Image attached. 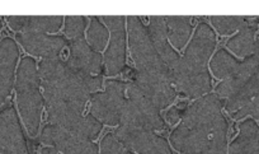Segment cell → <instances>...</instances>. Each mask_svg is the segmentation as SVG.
Listing matches in <instances>:
<instances>
[{
    "label": "cell",
    "mask_w": 259,
    "mask_h": 154,
    "mask_svg": "<svg viewBox=\"0 0 259 154\" xmlns=\"http://www.w3.org/2000/svg\"><path fill=\"white\" fill-rule=\"evenodd\" d=\"M114 134L124 148L138 154H173L168 141L153 130L119 126Z\"/></svg>",
    "instance_id": "obj_11"
},
{
    "label": "cell",
    "mask_w": 259,
    "mask_h": 154,
    "mask_svg": "<svg viewBox=\"0 0 259 154\" xmlns=\"http://www.w3.org/2000/svg\"><path fill=\"white\" fill-rule=\"evenodd\" d=\"M0 27H2V22H0Z\"/></svg>",
    "instance_id": "obj_33"
},
{
    "label": "cell",
    "mask_w": 259,
    "mask_h": 154,
    "mask_svg": "<svg viewBox=\"0 0 259 154\" xmlns=\"http://www.w3.org/2000/svg\"><path fill=\"white\" fill-rule=\"evenodd\" d=\"M68 63L75 70L89 75H101L103 70V60L101 54L96 51L83 37L70 42Z\"/></svg>",
    "instance_id": "obj_15"
},
{
    "label": "cell",
    "mask_w": 259,
    "mask_h": 154,
    "mask_svg": "<svg viewBox=\"0 0 259 154\" xmlns=\"http://www.w3.org/2000/svg\"><path fill=\"white\" fill-rule=\"evenodd\" d=\"M47 120L50 124L65 129L79 138H97L102 130V124L93 115H83V111L61 101L46 103Z\"/></svg>",
    "instance_id": "obj_8"
},
{
    "label": "cell",
    "mask_w": 259,
    "mask_h": 154,
    "mask_svg": "<svg viewBox=\"0 0 259 154\" xmlns=\"http://www.w3.org/2000/svg\"><path fill=\"white\" fill-rule=\"evenodd\" d=\"M229 154H259V128L251 119L239 126V135L231 143Z\"/></svg>",
    "instance_id": "obj_21"
},
{
    "label": "cell",
    "mask_w": 259,
    "mask_h": 154,
    "mask_svg": "<svg viewBox=\"0 0 259 154\" xmlns=\"http://www.w3.org/2000/svg\"><path fill=\"white\" fill-rule=\"evenodd\" d=\"M18 55V47L13 40L4 38L0 42V103L6 101L12 91Z\"/></svg>",
    "instance_id": "obj_18"
},
{
    "label": "cell",
    "mask_w": 259,
    "mask_h": 154,
    "mask_svg": "<svg viewBox=\"0 0 259 154\" xmlns=\"http://www.w3.org/2000/svg\"><path fill=\"white\" fill-rule=\"evenodd\" d=\"M213 28L220 34H230L246 24L244 17L238 16H215L210 17Z\"/></svg>",
    "instance_id": "obj_26"
},
{
    "label": "cell",
    "mask_w": 259,
    "mask_h": 154,
    "mask_svg": "<svg viewBox=\"0 0 259 154\" xmlns=\"http://www.w3.org/2000/svg\"><path fill=\"white\" fill-rule=\"evenodd\" d=\"M258 23H246L239 29L238 33L228 41L229 50H231L236 56L248 58L254 51L255 45V33Z\"/></svg>",
    "instance_id": "obj_22"
},
{
    "label": "cell",
    "mask_w": 259,
    "mask_h": 154,
    "mask_svg": "<svg viewBox=\"0 0 259 154\" xmlns=\"http://www.w3.org/2000/svg\"><path fill=\"white\" fill-rule=\"evenodd\" d=\"M239 65H240V61L234 58L225 49L219 50L218 53L212 56L210 63L212 74L221 81L231 78L239 69Z\"/></svg>",
    "instance_id": "obj_24"
},
{
    "label": "cell",
    "mask_w": 259,
    "mask_h": 154,
    "mask_svg": "<svg viewBox=\"0 0 259 154\" xmlns=\"http://www.w3.org/2000/svg\"><path fill=\"white\" fill-rule=\"evenodd\" d=\"M225 105L218 94H206L184 110L183 125L212 139L211 154H226L228 121L221 110Z\"/></svg>",
    "instance_id": "obj_3"
},
{
    "label": "cell",
    "mask_w": 259,
    "mask_h": 154,
    "mask_svg": "<svg viewBox=\"0 0 259 154\" xmlns=\"http://www.w3.org/2000/svg\"><path fill=\"white\" fill-rule=\"evenodd\" d=\"M126 21L130 53L136 66L134 73L146 78L161 79L173 83L171 70L158 53L148 27L143 23L141 18L135 16L127 17Z\"/></svg>",
    "instance_id": "obj_4"
},
{
    "label": "cell",
    "mask_w": 259,
    "mask_h": 154,
    "mask_svg": "<svg viewBox=\"0 0 259 154\" xmlns=\"http://www.w3.org/2000/svg\"><path fill=\"white\" fill-rule=\"evenodd\" d=\"M60 151L54 146H44L41 150V154H59Z\"/></svg>",
    "instance_id": "obj_31"
},
{
    "label": "cell",
    "mask_w": 259,
    "mask_h": 154,
    "mask_svg": "<svg viewBox=\"0 0 259 154\" xmlns=\"http://www.w3.org/2000/svg\"><path fill=\"white\" fill-rule=\"evenodd\" d=\"M127 99L123 106L119 126L163 130L165 123L160 115V108L156 107L150 99L146 98L133 83L127 84Z\"/></svg>",
    "instance_id": "obj_7"
},
{
    "label": "cell",
    "mask_w": 259,
    "mask_h": 154,
    "mask_svg": "<svg viewBox=\"0 0 259 154\" xmlns=\"http://www.w3.org/2000/svg\"><path fill=\"white\" fill-rule=\"evenodd\" d=\"M109 38V31L103 22L99 21L98 17H93L89 24L88 32H87V40L88 44L93 47L96 51H102L106 47Z\"/></svg>",
    "instance_id": "obj_25"
},
{
    "label": "cell",
    "mask_w": 259,
    "mask_h": 154,
    "mask_svg": "<svg viewBox=\"0 0 259 154\" xmlns=\"http://www.w3.org/2000/svg\"><path fill=\"white\" fill-rule=\"evenodd\" d=\"M170 143L183 154H211L212 139L182 124L171 133Z\"/></svg>",
    "instance_id": "obj_17"
},
{
    "label": "cell",
    "mask_w": 259,
    "mask_h": 154,
    "mask_svg": "<svg viewBox=\"0 0 259 154\" xmlns=\"http://www.w3.org/2000/svg\"><path fill=\"white\" fill-rule=\"evenodd\" d=\"M39 140L44 145L54 146L62 154H101L98 145L91 140L73 135L54 124L45 126Z\"/></svg>",
    "instance_id": "obj_12"
},
{
    "label": "cell",
    "mask_w": 259,
    "mask_h": 154,
    "mask_svg": "<svg viewBox=\"0 0 259 154\" xmlns=\"http://www.w3.org/2000/svg\"><path fill=\"white\" fill-rule=\"evenodd\" d=\"M101 19L109 31V45L104 55V66L107 74L114 76L126 66V17L103 16Z\"/></svg>",
    "instance_id": "obj_10"
},
{
    "label": "cell",
    "mask_w": 259,
    "mask_h": 154,
    "mask_svg": "<svg viewBox=\"0 0 259 154\" xmlns=\"http://www.w3.org/2000/svg\"><path fill=\"white\" fill-rule=\"evenodd\" d=\"M127 83L122 81L107 82L103 92H97L91 97V115L99 123L109 126L121 124L123 106L126 103Z\"/></svg>",
    "instance_id": "obj_9"
},
{
    "label": "cell",
    "mask_w": 259,
    "mask_h": 154,
    "mask_svg": "<svg viewBox=\"0 0 259 154\" xmlns=\"http://www.w3.org/2000/svg\"><path fill=\"white\" fill-rule=\"evenodd\" d=\"M38 75L46 103L61 101L80 111H84L92 94L97 93L103 84L102 75L80 73L61 56L44 59L38 65Z\"/></svg>",
    "instance_id": "obj_1"
},
{
    "label": "cell",
    "mask_w": 259,
    "mask_h": 154,
    "mask_svg": "<svg viewBox=\"0 0 259 154\" xmlns=\"http://www.w3.org/2000/svg\"><path fill=\"white\" fill-rule=\"evenodd\" d=\"M233 116L236 120L245 118V116H251L253 119L259 120V94H256L250 101L246 102L243 107H240L236 112L233 113Z\"/></svg>",
    "instance_id": "obj_29"
},
{
    "label": "cell",
    "mask_w": 259,
    "mask_h": 154,
    "mask_svg": "<svg viewBox=\"0 0 259 154\" xmlns=\"http://www.w3.org/2000/svg\"><path fill=\"white\" fill-rule=\"evenodd\" d=\"M17 40L28 54L44 59L60 58L69 42L62 36H51L39 32L17 33Z\"/></svg>",
    "instance_id": "obj_14"
},
{
    "label": "cell",
    "mask_w": 259,
    "mask_h": 154,
    "mask_svg": "<svg viewBox=\"0 0 259 154\" xmlns=\"http://www.w3.org/2000/svg\"><path fill=\"white\" fill-rule=\"evenodd\" d=\"M216 94L225 101L228 112L234 113L246 102L259 94V33L251 55L240 61L239 69L231 78L219 84Z\"/></svg>",
    "instance_id": "obj_5"
},
{
    "label": "cell",
    "mask_w": 259,
    "mask_h": 154,
    "mask_svg": "<svg viewBox=\"0 0 259 154\" xmlns=\"http://www.w3.org/2000/svg\"><path fill=\"white\" fill-rule=\"evenodd\" d=\"M131 83L144 94L148 99H150L158 108H164L169 106L176 98L177 91L170 82L161 81L155 78H146L139 74H133Z\"/></svg>",
    "instance_id": "obj_16"
},
{
    "label": "cell",
    "mask_w": 259,
    "mask_h": 154,
    "mask_svg": "<svg viewBox=\"0 0 259 154\" xmlns=\"http://www.w3.org/2000/svg\"><path fill=\"white\" fill-rule=\"evenodd\" d=\"M87 28V18L83 16H70L65 18V34L73 40L81 38Z\"/></svg>",
    "instance_id": "obj_27"
},
{
    "label": "cell",
    "mask_w": 259,
    "mask_h": 154,
    "mask_svg": "<svg viewBox=\"0 0 259 154\" xmlns=\"http://www.w3.org/2000/svg\"><path fill=\"white\" fill-rule=\"evenodd\" d=\"M0 154H29L23 129L12 106L0 112Z\"/></svg>",
    "instance_id": "obj_13"
},
{
    "label": "cell",
    "mask_w": 259,
    "mask_h": 154,
    "mask_svg": "<svg viewBox=\"0 0 259 154\" xmlns=\"http://www.w3.org/2000/svg\"><path fill=\"white\" fill-rule=\"evenodd\" d=\"M39 86L41 81L36 61L32 58H24L18 66L16 93L22 121L32 136L38 134L44 107V96L39 92Z\"/></svg>",
    "instance_id": "obj_6"
},
{
    "label": "cell",
    "mask_w": 259,
    "mask_h": 154,
    "mask_svg": "<svg viewBox=\"0 0 259 154\" xmlns=\"http://www.w3.org/2000/svg\"><path fill=\"white\" fill-rule=\"evenodd\" d=\"M183 113L184 110H182V108L179 107H173L166 112V120H168V123L170 124V125H174V124H177L182 118H183Z\"/></svg>",
    "instance_id": "obj_30"
},
{
    "label": "cell",
    "mask_w": 259,
    "mask_h": 154,
    "mask_svg": "<svg viewBox=\"0 0 259 154\" xmlns=\"http://www.w3.org/2000/svg\"><path fill=\"white\" fill-rule=\"evenodd\" d=\"M168 40L176 49L181 50L186 46L192 33V23L189 17H166Z\"/></svg>",
    "instance_id": "obj_23"
},
{
    "label": "cell",
    "mask_w": 259,
    "mask_h": 154,
    "mask_svg": "<svg viewBox=\"0 0 259 154\" xmlns=\"http://www.w3.org/2000/svg\"><path fill=\"white\" fill-rule=\"evenodd\" d=\"M216 46L213 29L205 22L198 23L184 55L171 69L173 84L189 98H197L211 92L210 71L207 63Z\"/></svg>",
    "instance_id": "obj_2"
},
{
    "label": "cell",
    "mask_w": 259,
    "mask_h": 154,
    "mask_svg": "<svg viewBox=\"0 0 259 154\" xmlns=\"http://www.w3.org/2000/svg\"><path fill=\"white\" fill-rule=\"evenodd\" d=\"M126 154H134V153H131V151H127V153Z\"/></svg>",
    "instance_id": "obj_32"
},
{
    "label": "cell",
    "mask_w": 259,
    "mask_h": 154,
    "mask_svg": "<svg viewBox=\"0 0 259 154\" xmlns=\"http://www.w3.org/2000/svg\"><path fill=\"white\" fill-rule=\"evenodd\" d=\"M64 18L59 16H29L9 17V26L18 33L24 32H39V33H54L62 26Z\"/></svg>",
    "instance_id": "obj_20"
},
{
    "label": "cell",
    "mask_w": 259,
    "mask_h": 154,
    "mask_svg": "<svg viewBox=\"0 0 259 154\" xmlns=\"http://www.w3.org/2000/svg\"><path fill=\"white\" fill-rule=\"evenodd\" d=\"M101 154H122L124 150V145L121 143L116 134H107L101 141L99 145Z\"/></svg>",
    "instance_id": "obj_28"
},
{
    "label": "cell",
    "mask_w": 259,
    "mask_h": 154,
    "mask_svg": "<svg viewBox=\"0 0 259 154\" xmlns=\"http://www.w3.org/2000/svg\"><path fill=\"white\" fill-rule=\"evenodd\" d=\"M148 31L150 33V37L153 40L154 45H155L156 50H158V53L160 54L161 59L171 70L179 61L181 56L169 44L165 17H150L149 18Z\"/></svg>",
    "instance_id": "obj_19"
}]
</instances>
